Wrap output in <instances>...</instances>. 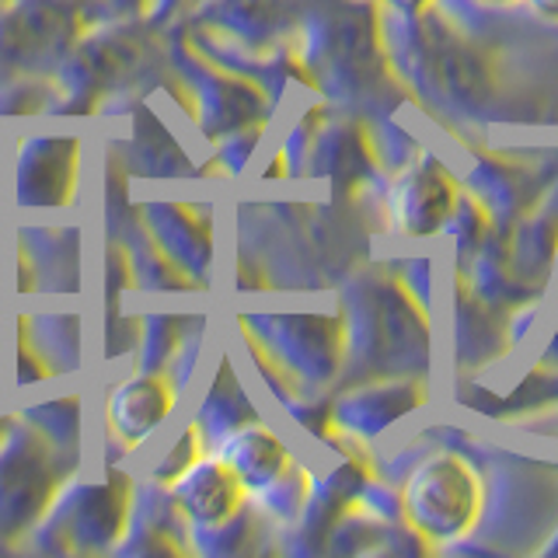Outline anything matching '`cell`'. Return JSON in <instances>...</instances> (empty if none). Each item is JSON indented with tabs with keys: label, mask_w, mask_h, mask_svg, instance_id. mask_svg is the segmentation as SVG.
I'll use <instances>...</instances> for the list:
<instances>
[{
	"label": "cell",
	"mask_w": 558,
	"mask_h": 558,
	"mask_svg": "<svg viewBox=\"0 0 558 558\" xmlns=\"http://www.w3.org/2000/svg\"><path fill=\"white\" fill-rule=\"evenodd\" d=\"M217 458L234 471L244 488H255V493L272 485L279 475H287V464H290L283 444L258 423L238 426L227 433L217 447Z\"/></svg>",
	"instance_id": "52a82bcc"
},
{
	"label": "cell",
	"mask_w": 558,
	"mask_h": 558,
	"mask_svg": "<svg viewBox=\"0 0 558 558\" xmlns=\"http://www.w3.org/2000/svg\"><path fill=\"white\" fill-rule=\"evenodd\" d=\"M28 418L25 423L32 429H39L46 440L57 447V450H77V433H81V412H77V398H57V401H46V405H35L25 412Z\"/></svg>",
	"instance_id": "8fae6325"
},
{
	"label": "cell",
	"mask_w": 558,
	"mask_h": 558,
	"mask_svg": "<svg viewBox=\"0 0 558 558\" xmlns=\"http://www.w3.org/2000/svg\"><path fill=\"white\" fill-rule=\"evenodd\" d=\"M116 14H144V4L147 0H105Z\"/></svg>",
	"instance_id": "7c38bea8"
},
{
	"label": "cell",
	"mask_w": 558,
	"mask_h": 558,
	"mask_svg": "<svg viewBox=\"0 0 558 558\" xmlns=\"http://www.w3.org/2000/svg\"><path fill=\"white\" fill-rule=\"evenodd\" d=\"M531 4H534L541 14H551V17H558V0H531Z\"/></svg>",
	"instance_id": "4fadbf2b"
},
{
	"label": "cell",
	"mask_w": 558,
	"mask_h": 558,
	"mask_svg": "<svg viewBox=\"0 0 558 558\" xmlns=\"http://www.w3.org/2000/svg\"><path fill=\"white\" fill-rule=\"evenodd\" d=\"M496 4H502V0H496Z\"/></svg>",
	"instance_id": "9a60e30c"
},
{
	"label": "cell",
	"mask_w": 558,
	"mask_h": 558,
	"mask_svg": "<svg viewBox=\"0 0 558 558\" xmlns=\"http://www.w3.org/2000/svg\"><path fill=\"white\" fill-rule=\"evenodd\" d=\"M144 227L150 231L154 244L165 252V258L185 276H199L209 258V231L206 223L192 220L185 206L171 203H147Z\"/></svg>",
	"instance_id": "ba28073f"
},
{
	"label": "cell",
	"mask_w": 558,
	"mask_h": 558,
	"mask_svg": "<svg viewBox=\"0 0 558 558\" xmlns=\"http://www.w3.org/2000/svg\"><path fill=\"white\" fill-rule=\"evenodd\" d=\"M168 493L179 506L189 531H206L231 523L244 502V485L220 458H206L199 453L179 478L168 482Z\"/></svg>",
	"instance_id": "5b68a950"
},
{
	"label": "cell",
	"mask_w": 558,
	"mask_h": 558,
	"mask_svg": "<svg viewBox=\"0 0 558 558\" xmlns=\"http://www.w3.org/2000/svg\"><path fill=\"white\" fill-rule=\"evenodd\" d=\"M22 339L52 374H70L81 366V322L74 314H32L25 318Z\"/></svg>",
	"instance_id": "9c48e42d"
},
{
	"label": "cell",
	"mask_w": 558,
	"mask_h": 558,
	"mask_svg": "<svg viewBox=\"0 0 558 558\" xmlns=\"http://www.w3.org/2000/svg\"><path fill=\"white\" fill-rule=\"evenodd\" d=\"M81 140L74 133H28L14 157V196L22 209L70 206L77 189Z\"/></svg>",
	"instance_id": "3957f363"
},
{
	"label": "cell",
	"mask_w": 558,
	"mask_h": 558,
	"mask_svg": "<svg viewBox=\"0 0 558 558\" xmlns=\"http://www.w3.org/2000/svg\"><path fill=\"white\" fill-rule=\"evenodd\" d=\"M130 502L133 485L126 471H109L105 482H70L60 485L28 534H39V548L49 551H109L126 531Z\"/></svg>",
	"instance_id": "6da1fadb"
},
{
	"label": "cell",
	"mask_w": 558,
	"mask_h": 558,
	"mask_svg": "<svg viewBox=\"0 0 558 558\" xmlns=\"http://www.w3.org/2000/svg\"><path fill=\"white\" fill-rule=\"evenodd\" d=\"M63 4H70V8H81V4H98V0H63Z\"/></svg>",
	"instance_id": "5bb4252c"
},
{
	"label": "cell",
	"mask_w": 558,
	"mask_h": 558,
	"mask_svg": "<svg viewBox=\"0 0 558 558\" xmlns=\"http://www.w3.org/2000/svg\"><path fill=\"white\" fill-rule=\"evenodd\" d=\"M174 345H179V322L168 314H147L136 328V371L161 374Z\"/></svg>",
	"instance_id": "30bf717a"
},
{
	"label": "cell",
	"mask_w": 558,
	"mask_h": 558,
	"mask_svg": "<svg viewBox=\"0 0 558 558\" xmlns=\"http://www.w3.org/2000/svg\"><path fill=\"white\" fill-rule=\"evenodd\" d=\"M77 227H25L22 231V262L32 266L25 279L28 290L39 293H77Z\"/></svg>",
	"instance_id": "8992f818"
},
{
	"label": "cell",
	"mask_w": 558,
	"mask_h": 558,
	"mask_svg": "<svg viewBox=\"0 0 558 558\" xmlns=\"http://www.w3.org/2000/svg\"><path fill=\"white\" fill-rule=\"evenodd\" d=\"M179 391L161 374L136 371L133 377L119 380L105 398V423H109L112 444L122 450L144 447L150 436L165 426V418L174 409Z\"/></svg>",
	"instance_id": "277c9868"
},
{
	"label": "cell",
	"mask_w": 558,
	"mask_h": 558,
	"mask_svg": "<svg viewBox=\"0 0 558 558\" xmlns=\"http://www.w3.org/2000/svg\"><path fill=\"white\" fill-rule=\"evenodd\" d=\"M63 485V461L25 418L0 429V537H25Z\"/></svg>",
	"instance_id": "7a4b0ae2"
}]
</instances>
